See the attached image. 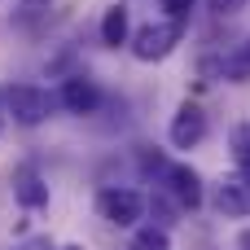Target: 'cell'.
<instances>
[{
  "instance_id": "obj_17",
  "label": "cell",
  "mask_w": 250,
  "mask_h": 250,
  "mask_svg": "<svg viewBox=\"0 0 250 250\" xmlns=\"http://www.w3.org/2000/svg\"><path fill=\"white\" fill-rule=\"evenodd\" d=\"M242 250H250V233H242Z\"/></svg>"
},
{
  "instance_id": "obj_13",
  "label": "cell",
  "mask_w": 250,
  "mask_h": 250,
  "mask_svg": "<svg viewBox=\"0 0 250 250\" xmlns=\"http://www.w3.org/2000/svg\"><path fill=\"white\" fill-rule=\"evenodd\" d=\"M233 158H237L242 171H250V123L233 127Z\"/></svg>"
},
{
  "instance_id": "obj_7",
  "label": "cell",
  "mask_w": 250,
  "mask_h": 250,
  "mask_svg": "<svg viewBox=\"0 0 250 250\" xmlns=\"http://www.w3.org/2000/svg\"><path fill=\"white\" fill-rule=\"evenodd\" d=\"M62 105H66L70 114H92V110L101 105L97 79H88V75H66V79H62Z\"/></svg>"
},
{
  "instance_id": "obj_5",
  "label": "cell",
  "mask_w": 250,
  "mask_h": 250,
  "mask_svg": "<svg viewBox=\"0 0 250 250\" xmlns=\"http://www.w3.org/2000/svg\"><path fill=\"white\" fill-rule=\"evenodd\" d=\"M211 202H215L220 215H229V220H246V215H250V171L224 176V180L215 185Z\"/></svg>"
},
{
  "instance_id": "obj_14",
  "label": "cell",
  "mask_w": 250,
  "mask_h": 250,
  "mask_svg": "<svg viewBox=\"0 0 250 250\" xmlns=\"http://www.w3.org/2000/svg\"><path fill=\"white\" fill-rule=\"evenodd\" d=\"M136 163H141V171H145V176H163V167H167V158H163L158 149H149V145L136 154Z\"/></svg>"
},
{
  "instance_id": "obj_8",
  "label": "cell",
  "mask_w": 250,
  "mask_h": 250,
  "mask_svg": "<svg viewBox=\"0 0 250 250\" xmlns=\"http://www.w3.org/2000/svg\"><path fill=\"white\" fill-rule=\"evenodd\" d=\"M13 202H18L22 211L48 207V185H44V176H40L35 167H18V171H13Z\"/></svg>"
},
{
  "instance_id": "obj_10",
  "label": "cell",
  "mask_w": 250,
  "mask_h": 250,
  "mask_svg": "<svg viewBox=\"0 0 250 250\" xmlns=\"http://www.w3.org/2000/svg\"><path fill=\"white\" fill-rule=\"evenodd\" d=\"M127 250H171V233H167L163 224H145V229L132 233Z\"/></svg>"
},
{
  "instance_id": "obj_19",
  "label": "cell",
  "mask_w": 250,
  "mask_h": 250,
  "mask_svg": "<svg viewBox=\"0 0 250 250\" xmlns=\"http://www.w3.org/2000/svg\"><path fill=\"white\" fill-rule=\"evenodd\" d=\"M0 105H4V101H0ZM0 127H4V114H0Z\"/></svg>"
},
{
  "instance_id": "obj_9",
  "label": "cell",
  "mask_w": 250,
  "mask_h": 250,
  "mask_svg": "<svg viewBox=\"0 0 250 250\" xmlns=\"http://www.w3.org/2000/svg\"><path fill=\"white\" fill-rule=\"evenodd\" d=\"M101 44H105V48L127 44V9H123V4L105 9V18H101Z\"/></svg>"
},
{
  "instance_id": "obj_1",
  "label": "cell",
  "mask_w": 250,
  "mask_h": 250,
  "mask_svg": "<svg viewBox=\"0 0 250 250\" xmlns=\"http://www.w3.org/2000/svg\"><path fill=\"white\" fill-rule=\"evenodd\" d=\"M0 101H4V114H13L18 127H40L53 114V97L35 83H9L0 92Z\"/></svg>"
},
{
  "instance_id": "obj_12",
  "label": "cell",
  "mask_w": 250,
  "mask_h": 250,
  "mask_svg": "<svg viewBox=\"0 0 250 250\" xmlns=\"http://www.w3.org/2000/svg\"><path fill=\"white\" fill-rule=\"evenodd\" d=\"M48 4H53V0H18L13 22H18V26H31V22H40V18L48 13Z\"/></svg>"
},
{
  "instance_id": "obj_3",
  "label": "cell",
  "mask_w": 250,
  "mask_h": 250,
  "mask_svg": "<svg viewBox=\"0 0 250 250\" xmlns=\"http://www.w3.org/2000/svg\"><path fill=\"white\" fill-rule=\"evenodd\" d=\"M97 215L114 229H136V220L145 215V198L127 185H105L97 193Z\"/></svg>"
},
{
  "instance_id": "obj_18",
  "label": "cell",
  "mask_w": 250,
  "mask_h": 250,
  "mask_svg": "<svg viewBox=\"0 0 250 250\" xmlns=\"http://www.w3.org/2000/svg\"><path fill=\"white\" fill-rule=\"evenodd\" d=\"M62 250H83V246H62Z\"/></svg>"
},
{
  "instance_id": "obj_16",
  "label": "cell",
  "mask_w": 250,
  "mask_h": 250,
  "mask_svg": "<svg viewBox=\"0 0 250 250\" xmlns=\"http://www.w3.org/2000/svg\"><path fill=\"white\" fill-rule=\"evenodd\" d=\"M163 9H167L171 18H185V13L193 9V0H163Z\"/></svg>"
},
{
  "instance_id": "obj_2",
  "label": "cell",
  "mask_w": 250,
  "mask_h": 250,
  "mask_svg": "<svg viewBox=\"0 0 250 250\" xmlns=\"http://www.w3.org/2000/svg\"><path fill=\"white\" fill-rule=\"evenodd\" d=\"M185 40V26L180 18H167V22H149L132 35V57L136 62H163L167 53H176V44Z\"/></svg>"
},
{
  "instance_id": "obj_6",
  "label": "cell",
  "mask_w": 250,
  "mask_h": 250,
  "mask_svg": "<svg viewBox=\"0 0 250 250\" xmlns=\"http://www.w3.org/2000/svg\"><path fill=\"white\" fill-rule=\"evenodd\" d=\"M167 141L176 145V149H198L202 141H207V114H202V105H193V101H185L176 114H171V127H167Z\"/></svg>"
},
{
  "instance_id": "obj_4",
  "label": "cell",
  "mask_w": 250,
  "mask_h": 250,
  "mask_svg": "<svg viewBox=\"0 0 250 250\" xmlns=\"http://www.w3.org/2000/svg\"><path fill=\"white\" fill-rule=\"evenodd\" d=\"M158 185L167 189V198L180 207V211H198L202 207V176L189 167V163H167Z\"/></svg>"
},
{
  "instance_id": "obj_11",
  "label": "cell",
  "mask_w": 250,
  "mask_h": 250,
  "mask_svg": "<svg viewBox=\"0 0 250 250\" xmlns=\"http://www.w3.org/2000/svg\"><path fill=\"white\" fill-rule=\"evenodd\" d=\"M224 79H233V83H246L250 79V40L237 44V48L224 57Z\"/></svg>"
},
{
  "instance_id": "obj_15",
  "label": "cell",
  "mask_w": 250,
  "mask_h": 250,
  "mask_svg": "<svg viewBox=\"0 0 250 250\" xmlns=\"http://www.w3.org/2000/svg\"><path fill=\"white\" fill-rule=\"evenodd\" d=\"M250 0H211V13L215 18H233V13H242Z\"/></svg>"
}]
</instances>
